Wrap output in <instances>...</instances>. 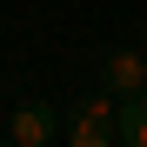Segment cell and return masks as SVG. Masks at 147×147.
I'll use <instances>...</instances> for the list:
<instances>
[{
	"label": "cell",
	"mask_w": 147,
	"mask_h": 147,
	"mask_svg": "<svg viewBox=\"0 0 147 147\" xmlns=\"http://www.w3.org/2000/svg\"><path fill=\"white\" fill-rule=\"evenodd\" d=\"M60 140L67 147H120V94L87 87L80 100L60 107Z\"/></svg>",
	"instance_id": "cell-1"
},
{
	"label": "cell",
	"mask_w": 147,
	"mask_h": 147,
	"mask_svg": "<svg viewBox=\"0 0 147 147\" xmlns=\"http://www.w3.org/2000/svg\"><path fill=\"white\" fill-rule=\"evenodd\" d=\"M7 140L13 147H60V107L54 100H20L7 114Z\"/></svg>",
	"instance_id": "cell-2"
},
{
	"label": "cell",
	"mask_w": 147,
	"mask_h": 147,
	"mask_svg": "<svg viewBox=\"0 0 147 147\" xmlns=\"http://www.w3.org/2000/svg\"><path fill=\"white\" fill-rule=\"evenodd\" d=\"M94 74H100L107 94H140L147 87V54H140V47H114V54H100Z\"/></svg>",
	"instance_id": "cell-3"
},
{
	"label": "cell",
	"mask_w": 147,
	"mask_h": 147,
	"mask_svg": "<svg viewBox=\"0 0 147 147\" xmlns=\"http://www.w3.org/2000/svg\"><path fill=\"white\" fill-rule=\"evenodd\" d=\"M120 147H147V87L120 94Z\"/></svg>",
	"instance_id": "cell-4"
}]
</instances>
